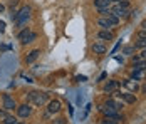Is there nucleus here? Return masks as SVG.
Masks as SVG:
<instances>
[{
    "mask_svg": "<svg viewBox=\"0 0 146 124\" xmlns=\"http://www.w3.org/2000/svg\"><path fill=\"white\" fill-rule=\"evenodd\" d=\"M116 96L119 99H123L124 102H128V104H134L136 102V96L133 92H116Z\"/></svg>",
    "mask_w": 146,
    "mask_h": 124,
    "instance_id": "8",
    "label": "nucleus"
},
{
    "mask_svg": "<svg viewBox=\"0 0 146 124\" xmlns=\"http://www.w3.org/2000/svg\"><path fill=\"white\" fill-rule=\"evenodd\" d=\"M3 10H5V7H3V5H2V3H0V14H2V12H3Z\"/></svg>",
    "mask_w": 146,
    "mask_h": 124,
    "instance_id": "29",
    "label": "nucleus"
},
{
    "mask_svg": "<svg viewBox=\"0 0 146 124\" xmlns=\"http://www.w3.org/2000/svg\"><path fill=\"white\" fill-rule=\"evenodd\" d=\"M104 107H108V109H111V111H121L124 107V104L119 102V101H114V99H108L104 102Z\"/></svg>",
    "mask_w": 146,
    "mask_h": 124,
    "instance_id": "5",
    "label": "nucleus"
},
{
    "mask_svg": "<svg viewBox=\"0 0 146 124\" xmlns=\"http://www.w3.org/2000/svg\"><path fill=\"white\" fill-rule=\"evenodd\" d=\"M117 86H119V82H117V81H109V82L106 84V87H104V91H106V92H113V91L116 89Z\"/></svg>",
    "mask_w": 146,
    "mask_h": 124,
    "instance_id": "15",
    "label": "nucleus"
},
{
    "mask_svg": "<svg viewBox=\"0 0 146 124\" xmlns=\"http://www.w3.org/2000/svg\"><path fill=\"white\" fill-rule=\"evenodd\" d=\"M15 123H17V119H15V117H12V116H5L3 124H15Z\"/></svg>",
    "mask_w": 146,
    "mask_h": 124,
    "instance_id": "22",
    "label": "nucleus"
},
{
    "mask_svg": "<svg viewBox=\"0 0 146 124\" xmlns=\"http://www.w3.org/2000/svg\"><path fill=\"white\" fill-rule=\"evenodd\" d=\"M30 12H32V9H30L29 5L22 7V9L17 12V15H15V19H14L15 25H17V27H22V25H24V24L30 19Z\"/></svg>",
    "mask_w": 146,
    "mask_h": 124,
    "instance_id": "1",
    "label": "nucleus"
},
{
    "mask_svg": "<svg viewBox=\"0 0 146 124\" xmlns=\"http://www.w3.org/2000/svg\"><path fill=\"white\" fill-rule=\"evenodd\" d=\"M138 82H139V81H134V79H126V81H123V86H124V87H128L133 94H134V92H138V91H139V84H138Z\"/></svg>",
    "mask_w": 146,
    "mask_h": 124,
    "instance_id": "7",
    "label": "nucleus"
},
{
    "mask_svg": "<svg viewBox=\"0 0 146 124\" xmlns=\"http://www.w3.org/2000/svg\"><path fill=\"white\" fill-rule=\"evenodd\" d=\"M106 50H108V49H106V45H104V44H102V42H96V44H92V52H94V54H106Z\"/></svg>",
    "mask_w": 146,
    "mask_h": 124,
    "instance_id": "10",
    "label": "nucleus"
},
{
    "mask_svg": "<svg viewBox=\"0 0 146 124\" xmlns=\"http://www.w3.org/2000/svg\"><path fill=\"white\" fill-rule=\"evenodd\" d=\"M98 25H99L102 30H109V29L113 27V24H111L106 17H99V19H98Z\"/></svg>",
    "mask_w": 146,
    "mask_h": 124,
    "instance_id": "13",
    "label": "nucleus"
},
{
    "mask_svg": "<svg viewBox=\"0 0 146 124\" xmlns=\"http://www.w3.org/2000/svg\"><path fill=\"white\" fill-rule=\"evenodd\" d=\"M30 32H32L30 29H24V30H22V32H20L19 35H17V39H19V40L22 42V40H24V39H25V37H27V35L30 34Z\"/></svg>",
    "mask_w": 146,
    "mask_h": 124,
    "instance_id": "19",
    "label": "nucleus"
},
{
    "mask_svg": "<svg viewBox=\"0 0 146 124\" xmlns=\"http://www.w3.org/2000/svg\"><path fill=\"white\" fill-rule=\"evenodd\" d=\"M111 12L116 15L117 19H121V17H126V14H128V9H123V7H119V5L116 3V5L113 7V10H111Z\"/></svg>",
    "mask_w": 146,
    "mask_h": 124,
    "instance_id": "11",
    "label": "nucleus"
},
{
    "mask_svg": "<svg viewBox=\"0 0 146 124\" xmlns=\"http://www.w3.org/2000/svg\"><path fill=\"white\" fill-rule=\"evenodd\" d=\"M109 2H113V3H117V2H119V0H109Z\"/></svg>",
    "mask_w": 146,
    "mask_h": 124,
    "instance_id": "30",
    "label": "nucleus"
},
{
    "mask_svg": "<svg viewBox=\"0 0 146 124\" xmlns=\"http://www.w3.org/2000/svg\"><path fill=\"white\" fill-rule=\"evenodd\" d=\"M17 114H19V117H22V119H27L30 114H32V107H30V104H22V106H17Z\"/></svg>",
    "mask_w": 146,
    "mask_h": 124,
    "instance_id": "4",
    "label": "nucleus"
},
{
    "mask_svg": "<svg viewBox=\"0 0 146 124\" xmlns=\"http://www.w3.org/2000/svg\"><path fill=\"white\" fill-rule=\"evenodd\" d=\"M141 59H145V60H146V49L141 52Z\"/></svg>",
    "mask_w": 146,
    "mask_h": 124,
    "instance_id": "27",
    "label": "nucleus"
},
{
    "mask_svg": "<svg viewBox=\"0 0 146 124\" xmlns=\"http://www.w3.org/2000/svg\"><path fill=\"white\" fill-rule=\"evenodd\" d=\"M134 49H136L134 45H126V47L123 49V54L124 55H133L134 54Z\"/></svg>",
    "mask_w": 146,
    "mask_h": 124,
    "instance_id": "20",
    "label": "nucleus"
},
{
    "mask_svg": "<svg viewBox=\"0 0 146 124\" xmlns=\"http://www.w3.org/2000/svg\"><path fill=\"white\" fill-rule=\"evenodd\" d=\"M0 32H5V22L0 20Z\"/></svg>",
    "mask_w": 146,
    "mask_h": 124,
    "instance_id": "25",
    "label": "nucleus"
},
{
    "mask_svg": "<svg viewBox=\"0 0 146 124\" xmlns=\"http://www.w3.org/2000/svg\"><path fill=\"white\" fill-rule=\"evenodd\" d=\"M104 17H106V19H108V20H109V22H111V24H113V27H114V25H117V24H119V19H117L116 15L113 14V12H109V14H106L104 15Z\"/></svg>",
    "mask_w": 146,
    "mask_h": 124,
    "instance_id": "16",
    "label": "nucleus"
},
{
    "mask_svg": "<svg viewBox=\"0 0 146 124\" xmlns=\"http://www.w3.org/2000/svg\"><path fill=\"white\" fill-rule=\"evenodd\" d=\"M143 77H145V72H143V70L133 69V72H131V79H134V81H141Z\"/></svg>",
    "mask_w": 146,
    "mask_h": 124,
    "instance_id": "14",
    "label": "nucleus"
},
{
    "mask_svg": "<svg viewBox=\"0 0 146 124\" xmlns=\"http://www.w3.org/2000/svg\"><path fill=\"white\" fill-rule=\"evenodd\" d=\"M2 101H3V109L5 111H15L17 109V102L14 101V97H10L9 94H3V96H2Z\"/></svg>",
    "mask_w": 146,
    "mask_h": 124,
    "instance_id": "3",
    "label": "nucleus"
},
{
    "mask_svg": "<svg viewBox=\"0 0 146 124\" xmlns=\"http://www.w3.org/2000/svg\"><path fill=\"white\" fill-rule=\"evenodd\" d=\"M35 39H37V34H35V32H30L29 35L22 40V44H24V45H25V44H30V42H34Z\"/></svg>",
    "mask_w": 146,
    "mask_h": 124,
    "instance_id": "18",
    "label": "nucleus"
},
{
    "mask_svg": "<svg viewBox=\"0 0 146 124\" xmlns=\"http://www.w3.org/2000/svg\"><path fill=\"white\" fill-rule=\"evenodd\" d=\"M39 55H40V50H39V49H34V50H30L29 54L25 55V62H27V64H32V62H35Z\"/></svg>",
    "mask_w": 146,
    "mask_h": 124,
    "instance_id": "9",
    "label": "nucleus"
},
{
    "mask_svg": "<svg viewBox=\"0 0 146 124\" xmlns=\"http://www.w3.org/2000/svg\"><path fill=\"white\" fill-rule=\"evenodd\" d=\"M98 37H99L101 40H113V39H114V34L109 32V30H99V32H98Z\"/></svg>",
    "mask_w": 146,
    "mask_h": 124,
    "instance_id": "12",
    "label": "nucleus"
},
{
    "mask_svg": "<svg viewBox=\"0 0 146 124\" xmlns=\"http://www.w3.org/2000/svg\"><path fill=\"white\" fill-rule=\"evenodd\" d=\"M134 47H139V49H146V39H138V42L134 44Z\"/></svg>",
    "mask_w": 146,
    "mask_h": 124,
    "instance_id": "21",
    "label": "nucleus"
},
{
    "mask_svg": "<svg viewBox=\"0 0 146 124\" xmlns=\"http://www.w3.org/2000/svg\"><path fill=\"white\" fill-rule=\"evenodd\" d=\"M59 111H60V101L52 99V101L47 102V112H49V114H57Z\"/></svg>",
    "mask_w": 146,
    "mask_h": 124,
    "instance_id": "6",
    "label": "nucleus"
},
{
    "mask_svg": "<svg viewBox=\"0 0 146 124\" xmlns=\"http://www.w3.org/2000/svg\"><path fill=\"white\" fill-rule=\"evenodd\" d=\"M54 124H66V119H62V117H60V119H56Z\"/></svg>",
    "mask_w": 146,
    "mask_h": 124,
    "instance_id": "26",
    "label": "nucleus"
},
{
    "mask_svg": "<svg viewBox=\"0 0 146 124\" xmlns=\"http://www.w3.org/2000/svg\"><path fill=\"white\" fill-rule=\"evenodd\" d=\"M109 0H94V7L96 9H102V7H109Z\"/></svg>",
    "mask_w": 146,
    "mask_h": 124,
    "instance_id": "17",
    "label": "nucleus"
},
{
    "mask_svg": "<svg viewBox=\"0 0 146 124\" xmlns=\"http://www.w3.org/2000/svg\"><path fill=\"white\" fill-rule=\"evenodd\" d=\"M138 39H146V30L145 29H141V30L138 32Z\"/></svg>",
    "mask_w": 146,
    "mask_h": 124,
    "instance_id": "23",
    "label": "nucleus"
},
{
    "mask_svg": "<svg viewBox=\"0 0 146 124\" xmlns=\"http://www.w3.org/2000/svg\"><path fill=\"white\" fill-rule=\"evenodd\" d=\"M15 124H25V123H15Z\"/></svg>",
    "mask_w": 146,
    "mask_h": 124,
    "instance_id": "31",
    "label": "nucleus"
},
{
    "mask_svg": "<svg viewBox=\"0 0 146 124\" xmlns=\"http://www.w3.org/2000/svg\"><path fill=\"white\" fill-rule=\"evenodd\" d=\"M141 29H145V30H146V20H143V22H141Z\"/></svg>",
    "mask_w": 146,
    "mask_h": 124,
    "instance_id": "28",
    "label": "nucleus"
},
{
    "mask_svg": "<svg viewBox=\"0 0 146 124\" xmlns=\"http://www.w3.org/2000/svg\"><path fill=\"white\" fill-rule=\"evenodd\" d=\"M27 99H29V102H32L34 106H44L45 102H47V99H49V96L45 94V92H39V91H32V92H29V96H27Z\"/></svg>",
    "mask_w": 146,
    "mask_h": 124,
    "instance_id": "2",
    "label": "nucleus"
},
{
    "mask_svg": "<svg viewBox=\"0 0 146 124\" xmlns=\"http://www.w3.org/2000/svg\"><path fill=\"white\" fill-rule=\"evenodd\" d=\"M76 81H79V82H84V81H86V76H77V77H76Z\"/></svg>",
    "mask_w": 146,
    "mask_h": 124,
    "instance_id": "24",
    "label": "nucleus"
}]
</instances>
